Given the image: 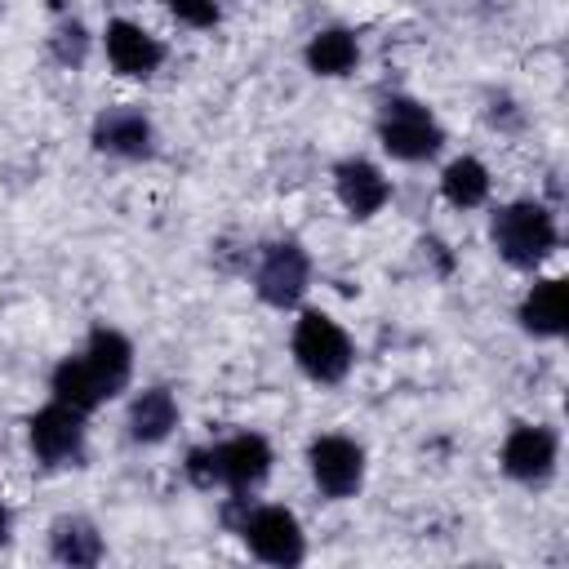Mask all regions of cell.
<instances>
[{
    "instance_id": "cell-1",
    "label": "cell",
    "mask_w": 569,
    "mask_h": 569,
    "mask_svg": "<svg viewBox=\"0 0 569 569\" xmlns=\"http://www.w3.org/2000/svg\"><path fill=\"white\" fill-rule=\"evenodd\" d=\"M493 244L511 267H538L556 249V218L533 200H516L493 213Z\"/></svg>"
},
{
    "instance_id": "cell-2",
    "label": "cell",
    "mask_w": 569,
    "mask_h": 569,
    "mask_svg": "<svg viewBox=\"0 0 569 569\" xmlns=\"http://www.w3.org/2000/svg\"><path fill=\"white\" fill-rule=\"evenodd\" d=\"M293 356L298 365L316 378V382H342L351 369V342L347 333L325 316V311H307L293 329Z\"/></svg>"
},
{
    "instance_id": "cell-3",
    "label": "cell",
    "mask_w": 569,
    "mask_h": 569,
    "mask_svg": "<svg viewBox=\"0 0 569 569\" xmlns=\"http://www.w3.org/2000/svg\"><path fill=\"white\" fill-rule=\"evenodd\" d=\"M378 138L396 160H427L445 142V133L431 120V111L422 102H413V98H391L387 102V111L378 120Z\"/></svg>"
},
{
    "instance_id": "cell-4",
    "label": "cell",
    "mask_w": 569,
    "mask_h": 569,
    "mask_svg": "<svg viewBox=\"0 0 569 569\" xmlns=\"http://www.w3.org/2000/svg\"><path fill=\"white\" fill-rule=\"evenodd\" d=\"M80 418L84 413L71 409V405H62V400L44 405L27 422L31 427V453L44 467H71V462H80V453H84V422Z\"/></svg>"
},
{
    "instance_id": "cell-5",
    "label": "cell",
    "mask_w": 569,
    "mask_h": 569,
    "mask_svg": "<svg viewBox=\"0 0 569 569\" xmlns=\"http://www.w3.org/2000/svg\"><path fill=\"white\" fill-rule=\"evenodd\" d=\"M240 533L249 542V551L267 565H298L302 560V529L293 520V511L284 507H253L244 520H240Z\"/></svg>"
},
{
    "instance_id": "cell-6",
    "label": "cell",
    "mask_w": 569,
    "mask_h": 569,
    "mask_svg": "<svg viewBox=\"0 0 569 569\" xmlns=\"http://www.w3.org/2000/svg\"><path fill=\"white\" fill-rule=\"evenodd\" d=\"M307 280H311V262L302 253V244L293 240H280V244H267L262 262H258V298L271 302V307H293L302 293H307Z\"/></svg>"
},
{
    "instance_id": "cell-7",
    "label": "cell",
    "mask_w": 569,
    "mask_h": 569,
    "mask_svg": "<svg viewBox=\"0 0 569 569\" xmlns=\"http://www.w3.org/2000/svg\"><path fill=\"white\" fill-rule=\"evenodd\" d=\"M311 476L325 498H351L365 480V453L347 436H320L311 445Z\"/></svg>"
},
{
    "instance_id": "cell-8",
    "label": "cell",
    "mask_w": 569,
    "mask_h": 569,
    "mask_svg": "<svg viewBox=\"0 0 569 569\" xmlns=\"http://www.w3.org/2000/svg\"><path fill=\"white\" fill-rule=\"evenodd\" d=\"M556 467V436L547 427H511L507 445H502V471L516 480H547Z\"/></svg>"
},
{
    "instance_id": "cell-9",
    "label": "cell",
    "mask_w": 569,
    "mask_h": 569,
    "mask_svg": "<svg viewBox=\"0 0 569 569\" xmlns=\"http://www.w3.org/2000/svg\"><path fill=\"white\" fill-rule=\"evenodd\" d=\"M107 58L120 76H151L160 62H164V44L156 36H147L142 27L116 18L107 27Z\"/></svg>"
},
{
    "instance_id": "cell-10",
    "label": "cell",
    "mask_w": 569,
    "mask_h": 569,
    "mask_svg": "<svg viewBox=\"0 0 569 569\" xmlns=\"http://www.w3.org/2000/svg\"><path fill=\"white\" fill-rule=\"evenodd\" d=\"M333 182H338V200H342V209H347L351 218L378 213V209L387 204V196H391L382 169H373L369 160H342V164L333 169Z\"/></svg>"
},
{
    "instance_id": "cell-11",
    "label": "cell",
    "mask_w": 569,
    "mask_h": 569,
    "mask_svg": "<svg viewBox=\"0 0 569 569\" xmlns=\"http://www.w3.org/2000/svg\"><path fill=\"white\" fill-rule=\"evenodd\" d=\"M213 449H218V485L253 489L271 471V449L262 436H231L227 445H213Z\"/></svg>"
},
{
    "instance_id": "cell-12",
    "label": "cell",
    "mask_w": 569,
    "mask_h": 569,
    "mask_svg": "<svg viewBox=\"0 0 569 569\" xmlns=\"http://www.w3.org/2000/svg\"><path fill=\"white\" fill-rule=\"evenodd\" d=\"M151 138H156L151 133V120L142 111H129V107L107 111L93 124V147L98 151H111V156H129V160L151 156Z\"/></svg>"
},
{
    "instance_id": "cell-13",
    "label": "cell",
    "mask_w": 569,
    "mask_h": 569,
    "mask_svg": "<svg viewBox=\"0 0 569 569\" xmlns=\"http://www.w3.org/2000/svg\"><path fill=\"white\" fill-rule=\"evenodd\" d=\"M107 396H111V387H107V378L93 369L89 356H67V360L53 369V400H62V405L89 413V409H98Z\"/></svg>"
},
{
    "instance_id": "cell-14",
    "label": "cell",
    "mask_w": 569,
    "mask_h": 569,
    "mask_svg": "<svg viewBox=\"0 0 569 569\" xmlns=\"http://www.w3.org/2000/svg\"><path fill=\"white\" fill-rule=\"evenodd\" d=\"M520 320H525V329L538 333V338L565 333V325H569V284H565V280H542V284H533L529 298L520 302Z\"/></svg>"
},
{
    "instance_id": "cell-15",
    "label": "cell",
    "mask_w": 569,
    "mask_h": 569,
    "mask_svg": "<svg viewBox=\"0 0 569 569\" xmlns=\"http://www.w3.org/2000/svg\"><path fill=\"white\" fill-rule=\"evenodd\" d=\"M173 427H178V405L164 387H151L129 405V436L138 445H160Z\"/></svg>"
},
{
    "instance_id": "cell-16",
    "label": "cell",
    "mask_w": 569,
    "mask_h": 569,
    "mask_svg": "<svg viewBox=\"0 0 569 569\" xmlns=\"http://www.w3.org/2000/svg\"><path fill=\"white\" fill-rule=\"evenodd\" d=\"M49 547H53V560H62L71 569H84V565H98L102 560V538L80 516H62L53 525V533H49Z\"/></svg>"
},
{
    "instance_id": "cell-17",
    "label": "cell",
    "mask_w": 569,
    "mask_h": 569,
    "mask_svg": "<svg viewBox=\"0 0 569 569\" xmlns=\"http://www.w3.org/2000/svg\"><path fill=\"white\" fill-rule=\"evenodd\" d=\"M84 356H89V360H93V369L107 378L111 396H116V391L129 382V369H133V347H129V338H124V333H116V329H93V338H89Z\"/></svg>"
},
{
    "instance_id": "cell-18",
    "label": "cell",
    "mask_w": 569,
    "mask_h": 569,
    "mask_svg": "<svg viewBox=\"0 0 569 569\" xmlns=\"http://www.w3.org/2000/svg\"><path fill=\"white\" fill-rule=\"evenodd\" d=\"M356 58H360L356 36L342 31V27H329V31L311 36V44H307V67L316 76H347L356 67Z\"/></svg>"
},
{
    "instance_id": "cell-19",
    "label": "cell",
    "mask_w": 569,
    "mask_h": 569,
    "mask_svg": "<svg viewBox=\"0 0 569 569\" xmlns=\"http://www.w3.org/2000/svg\"><path fill=\"white\" fill-rule=\"evenodd\" d=\"M440 187H445V200H449V204H458V209H476V204L489 196V169H485L480 160L462 156V160H453V164L445 169Z\"/></svg>"
},
{
    "instance_id": "cell-20",
    "label": "cell",
    "mask_w": 569,
    "mask_h": 569,
    "mask_svg": "<svg viewBox=\"0 0 569 569\" xmlns=\"http://www.w3.org/2000/svg\"><path fill=\"white\" fill-rule=\"evenodd\" d=\"M84 49H89V36H84L80 22L58 27V36H53V53H58L62 67H80V62H84Z\"/></svg>"
},
{
    "instance_id": "cell-21",
    "label": "cell",
    "mask_w": 569,
    "mask_h": 569,
    "mask_svg": "<svg viewBox=\"0 0 569 569\" xmlns=\"http://www.w3.org/2000/svg\"><path fill=\"white\" fill-rule=\"evenodd\" d=\"M164 9H169L178 22H187V27H213V22L222 18L218 0H164Z\"/></svg>"
},
{
    "instance_id": "cell-22",
    "label": "cell",
    "mask_w": 569,
    "mask_h": 569,
    "mask_svg": "<svg viewBox=\"0 0 569 569\" xmlns=\"http://www.w3.org/2000/svg\"><path fill=\"white\" fill-rule=\"evenodd\" d=\"M187 480L196 489H213L218 485V449H191L187 453Z\"/></svg>"
},
{
    "instance_id": "cell-23",
    "label": "cell",
    "mask_w": 569,
    "mask_h": 569,
    "mask_svg": "<svg viewBox=\"0 0 569 569\" xmlns=\"http://www.w3.org/2000/svg\"><path fill=\"white\" fill-rule=\"evenodd\" d=\"M4 529H9V516H4V507H0V542H4Z\"/></svg>"
}]
</instances>
